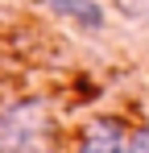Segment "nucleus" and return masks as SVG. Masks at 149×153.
Wrapping results in <instances>:
<instances>
[{"instance_id":"1","label":"nucleus","mask_w":149,"mask_h":153,"mask_svg":"<svg viewBox=\"0 0 149 153\" xmlns=\"http://www.w3.org/2000/svg\"><path fill=\"white\" fill-rule=\"evenodd\" d=\"M0 153H62V120L46 95L0 103Z\"/></svg>"},{"instance_id":"3","label":"nucleus","mask_w":149,"mask_h":153,"mask_svg":"<svg viewBox=\"0 0 149 153\" xmlns=\"http://www.w3.org/2000/svg\"><path fill=\"white\" fill-rule=\"evenodd\" d=\"M46 8L58 17V21L79 25L83 33H99V29L108 25V13H104L99 0H46Z\"/></svg>"},{"instance_id":"2","label":"nucleus","mask_w":149,"mask_h":153,"mask_svg":"<svg viewBox=\"0 0 149 153\" xmlns=\"http://www.w3.org/2000/svg\"><path fill=\"white\" fill-rule=\"evenodd\" d=\"M124 137H128V124L120 116H91L74 141V153H120Z\"/></svg>"},{"instance_id":"4","label":"nucleus","mask_w":149,"mask_h":153,"mask_svg":"<svg viewBox=\"0 0 149 153\" xmlns=\"http://www.w3.org/2000/svg\"><path fill=\"white\" fill-rule=\"evenodd\" d=\"M120 153H149V124H137V128H128V137H124Z\"/></svg>"}]
</instances>
